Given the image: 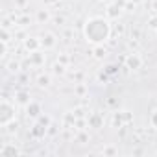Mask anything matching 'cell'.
Here are the masks:
<instances>
[{"label": "cell", "instance_id": "cell-1", "mask_svg": "<svg viewBox=\"0 0 157 157\" xmlns=\"http://www.w3.org/2000/svg\"><path fill=\"white\" fill-rule=\"evenodd\" d=\"M83 33H85L87 43L98 46V44H104L109 39V35H111V24L104 17H93V19H89L85 22Z\"/></svg>", "mask_w": 157, "mask_h": 157}, {"label": "cell", "instance_id": "cell-2", "mask_svg": "<svg viewBox=\"0 0 157 157\" xmlns=\"http://www.w3.org/2000/svg\"><path fill=\"white\" fill-rule=\"evenodd\" d=\"M15 105L8 100H2V104H0V126L6 128L10 126L13 120H15Z\"/></svg>", "mask_w": 157, "mask_h": 157}, {"label": "cell", "instance_id": "cell-3", "mask_svg": "<svg viewBox=\"0 0 157 157\" xmlns=\"http://www.w3.org/2000/svg\"><path fill=\"white\" fill-rule=\"evenodd\" d=\"M140 65H142L140 56H137V54L128 56V59H126V67H128L129 70H137V68H140Z\"/></svg>", "mask_w": 157, "mask_h": 157}, {"label": "cell", "instance_id": "cell-4", "mask_svg": "<svg viewBox=\"0 0 157 157\" xmlns=\"http://www.w3.org/2000/svg\"><path fill=\"white\" fill-rule=\"evenodd\" d=\"M26 113H28L30 118H39L41 117V104H37V102L26 104Z\"/></svg>", "mask_w": 157, "mask_h": 157}, {"label": "cell", "instance_id": "cell-5", "mask_svg": "<svg viewBox=\"0 0 157 157\" xmlns=\"http://www.w3.org/2000/svg\"><path fill=\"white\" fill-rule=\"evenodd\" d=\"M24 48L32 54V52H37L39 48H41V39H37V37H28L26 41H24Z\"/></svg>", "mask_w": 157, "mask_h": 157}, {"label": "cell", "instance_id": "cell-6", "mask_svg": "<svg viewBox=\"0 0 157 157\" xmlns=\"http://www.w3.org/2000/svg\"><path fill=\"white\" fill-rule=\"evenodd\" d=\"M41 46H43L44 50L54 48V46H56V35H54V33H44V35L41 37Z\"/></svg>", "mask_w": 157, "mask_h": 157}, {"label": "cell", "instance_id": "cell-7", "mask_svg": "<svg viewBox=\"0 0 157 157\" xmlns=\"http://www.w3.org/2000/svg\"><path fill=\"white\" fill-rule=\"evenodd\" d=\"M102 126H104V117H102L100 113H93V115H89V128L98 129V128H102Z\"/></svg>", "mask_w": 157, "mask_h": 157}, {"label": "cell", "instance_id": "cell-8", "mask_svg": "<svg viewBox=\"0 0 157 157\" xmlns=\"http://www.w3.org/2000/svg\"><path fill=\"white\" fill-rule=\"evenodd\" d=\"M0 155H4V157H17V155H21V151L13 144H6V146L0 148Z\"/></svg>", "mask_w": 157, "mask_h": 157}, {"label": "cell", "instance_id": "cell-9", "mask_svg": "<svg viewBox=\"0 0 157 157\" xmlns=\"http://www.w3.org/2000/svg\"><path fill=\"white\" fill-rule=\"evenodd\" d=\"M46 126H48V124L41 120L39 124H35V126L32 128V135H33L35 139H41V137H44V131H46Z\"/></svg>", "mask_w": 157, "mask_h": 157}, {"label": "cell", "instance_id": "cell-10", "mask_svg": "<svg viewBox=\"0 0 157 157\" xmlns=\"http://www.w3.org/2000/svg\"><path fill=\"white\" fill-rule=\"evenodd\" d=\"M30 61H32V65H37V67H39V65L44 63V54H41L39 50H37V52H32V54H30Z\"/></svg>", "mask_w": 157, "mask_h": 157}, {"label": "cell", "instance_id": "cell-11", "mask_svg": "<svg viewBox=\"0 0 157 157\" xmlns=\"http://www.w3.org/2000/svg\"><path fill=\"white\" fill-rule=\"evenodd\" d=\"M37 85H39V87H48V85H50V76H48V74H41V76L37 78Z\"/></svg>", "mask_w": 157, "mask_h": 157}, {"label": "cell", "instance_id": "cell-12", "mask_svg": "<svg viewBox=\"0 0 157 157\" xmlns=\"http://www.w3.org/2000/svg\"><path fill=\"white\" fill-rule=\"evenodd\" d=\"M48 19H50V13H48L46 10H39V11H37V21H39V22H46Z\"/></svg>", "mask_w": 157, "mask_h": 157}, {"label": "cell", "instance_id": "cell-13", "mask_svg": "<svg viewBox=\"0 0 157 157\" xmlns=\"http://www.w3.org/2000/svg\"><path fill=\"white\" fill-rule=\"evenodd\" d=\"M15 98H17V102H19V104H30V102H32V100L28 98V94H26V93H17V94H15Z\"/></svg>", "mask_w": 157, "mask_h": 157}, {"label": "cell", "instance_id": "cell-14", "mask_svg": "<svg viewBox=\"0 0 157 157\" xmlns=\"http://www.w3.org/2000/svg\"><path fill=\"white\" fill-rule=\"evenodd\" d=\"M104 56H105V50L102 48V44H98V46H96V50H94V57H98V59H102Z\"/></svg>", "mask_w": 157, "mask_h": 157}, {"label": "cell", "instance_id": "cell-15", "mask_svg": "<svg viewBox=\"0 0 157 157\" xmlns=\"http://www.w3.org/2000/svg\"><path fill=\"white\" fill-rule=\"evenodd\" d=\"M150 124H151V128H155V129H157V109L150 115Z\"/></svg>", "mask_w": 157, "mask_h": 157}, {"label": "cell", "instance_id": "cell-16", "mask_svg": "<svg viewBox=\"0 0 157 157\" xmlns=\"http://www.w3.org/2000/svg\"><path fill=\"white\" fill-rule=\"evenodd\" d=\"M104 155H115L117 153V148H113V146H107V148H104V151H102Z\"/></svg>", "mask_w": 157, "mask_h": 157}, {"label": "cell", "instance_id": "cell-17", "mask_svg": "<svg viewBox=\"0 0 157 157\" xmlns=\"http://www.w3.org/2000/svg\"><path fill=\"white\" fill-rule=\"evenodd\" d=\"M6 50H8V43L6 41H0V56H6Z\"/></svg>", "mask_w": 157, "mask_h": 157}, {"label": "cell", "instance_id": "cell-18", "mask_svg": "<svg viewBox=\"0 0 157 157\" xmlns=\"http://www.w3.org/2000/svg\"><path fill=\"white\" fill-rule=\"evenodd\" d=\"M8 67H10V72H17V70H19V63H17V61H11Z\"/></svg>", "mask_w": 157, "mask_h": 157}, {"label": "cell", "instance_id": "cell-19", "mask_svg": "<svg viewBox=\"0 0 157 157\" xmlns=\"http://www.w3.org/2000/svg\"><path fill=\"white\" fill-rule=\"evenodd\" d=\"M117 10H118V4H117V6H113V8H109V15H111V17H115V15H117Z\"/></svg>", "mask_w": 157, "mask_h": 157}, {"label": "cell", "instance_id": "cell-20", "mask_svg": "<svg viewBox=\"0 0 157 157\" xmlns=\"http://www.w3.org/2000/svg\"><path fill=\"white\" fill-rule=\"evenodd\" d=\"M78 140H80V142H85V140H87V135H85V133H80V135H78Z\"/></svg>", "mask_w": 157, "mask_h": 157}, {"label": "cell", "instance_id": "cell-21", "mask_svg": "<svg viewBox=\"0 0 157 157\" xmlns=\"http://www.w3.org/2000/svg\"><path fill=\"white\" fill-rule=\"evenodd\" d=\"M150 26L151 28H157V19H150Z\"/></svg>", "mask_w": 157, "mask_h": 157}, {"label": "cell", "instance_id": "cell-22", "mask_svg": "<svg viewBox=\"0 0 157 157\" xmlns=\"http://www.w3.org/2000/svg\"><path fill=\"white\" fill-rule=\"evenodd\" d=\"M56 72L61 74V72H63V65H56Z\"/></svg>", "mask_w": 157, "mask_h": 157}]
</instances>
